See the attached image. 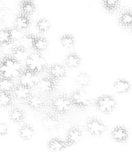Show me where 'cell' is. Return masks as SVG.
Instances as JSON below:
<instances>
[{"mask_svg": "<svg viewBox=\"0 0 132 152\" xmlns=\"http://www.w3.org/2000/svg\"><path fill=\"white\" fill-rule=\"evenodd\" d=\"M49 106L53 112L59 116L68 115L74 108L70 96L65 94H60L52 98Z\"/></svg>", "mask_w": 132, "mask_h": 152, "instance_id": "obj_1", "label": "cell"}, {"mask_svg": "<svg viewBox=\"0 0 132 152\" xmlns=\"http://www.w3.org/2000/svg\"><path fill=\"white\" fill-rule=\"evenodd\" d=\"M24 62H25V68L31 70L36 74H40L47 70L48 67L47 61L42 56V53L36 51L29 53L25 58Z\"/></svg>", "mask_w": 132, "mask_h": 152, "instance_id": "obj_2", "label": "cell"}, {"mask_svg": "<svg viewBox=\"0 0 132 152\" xmlns=\"http://www.w3.org/2000/svg\"><path fill=\"white\" fill-rule=\"evenodd\" d=\"M117 102L111 95L104 94L96 98L94 106L96 109L104 114H110L117 108Z\"/></svg>", "mask_w": 132, "mask_h": 152, "instance_id": "obj_3", "label": "cell"}, {"mask_svg": "<svg viewBox=\"0 0 132 152\" xmlns=\"http://www.w3.org/2000/svg\"><path fill=\"white\" fill-rule=\"evenodd\" d=\"M71 102L74 108L80 111L87 109L90 104V99L88 94L83 90V88L77 89L72 92L70 95Z\"/></svg>", "mask_w": 132, "mask_h": 152, "instance_id": "obj_4", "label": "cell"}, {"mask_svg": "<svg viewBox=\"0 0 132 152\" xmlns=\"http://www.w3.org/2000/svg\"><path fill=\"white\" fill-rule=\"evenodd\" d=\"M85 128L88 133L93 137H99L104 134L108 129V127L102 120L93 117L86 121Z\"/></svg>", "mask_w": 132, "mask_h": 152, "instance_id": "obj_5", "label": "cell"}, {"mask_svg": "<svg viewBox=\"0 0 132 152\" xmlns=\"http://www.w3.org/2000/svg\"><path fill=\"white\" fill-rule=\"evenodd\" d=\"M36 73L33 72L31 70L24 68L22 71L19 72V76H18V83L23 86H27L31 89L36 87L37 83H38V78Z\"/></svg>", "mask_w": 132, "mask_h": 152, "instance_id": "obj_6", "label": "cell"}, {"mask_svg": "<svg viewBox=\"0 0 132 152\" xmlns=\"http://www.w3.org/2000/svg\"><path fill=\"white\" fill-rule=\"evenodd\" d=\"M57 86V81L49 76L42 77L38 80L36 88L42 94L50 95L55 91Z\"/></svg>", "mask_w": 132, "mask_h": 152, "instance_id": "obj_7", "label": "cell"}, {"mask_svg": "<svg viewBox=\"0 0 132 152\" xmlns=\"http://www.w3.org/2000/svg\"><path fill=\"white\" fill-rule=\"evenodd\" d=\"M59 116L54 112L46 113L43 115L41 120L42 125L45 130L53 132L56 130L60 125Z\"/></svg>", "mask_w": 132, "mask_h": 152, "instance_id": "obj_8", "label": "cell"}, {"mask_svg": "<svg viewBox=\"0 0 132 152\" xmlns=\"http://www.w3.org/2000/svg\"><path fill=\"white\" fill-rule=\"evenodd\" d=\"M83 137L82 131L79 126H73L67 131L65 140L70 146L77 145Z\"/></svg>", "mask_w": 132, "mask_h": 152, "instance_id": "obj_9", "label": "cell"}, {"mask_svg": "<svg viewBox=\"0 0 132 152\" xmlns=\"http://www.w3.org/2000/svg\"><path fill=\"white\" fill-rule=\"evenodd\" d=\"M11 93L14 99L20 102H25L32 95V89L18 83L15 85L14 88Z\"/></svg>", "mask_w": 132, "mask_h": 152, "instance_id": "obj_10", "label": "cell"}, {"mask_svg": "<svg viewBox=\"0 0 132 152\" xmlns=\"http://www.w3.org/2000/svg\"><path fill=\"white\" fill-rule=\"evenodd\" d=\"M47 75L56 81L62 80L66 77L67 68L65 65L55 63L50 65L47 68Z\"/></svg>", "mask_w": 132, "mask_h": 152, "instance_id": "obj_11", "label": "cell"}, {"mask_svg": "<svg viewBox=\"0 0 132 152\" xmlns=\"http://www.w3.org/2000/svg\"><path fill=\"white\" fill-rule=\"evenodd\" d=\"M25 104L28 108L34 111H42L47 106V102L45 99L39 94H33L29 97V99L25 102Z\"/></svg>", "mask_w": 132, "mask_h": 152, "instance_id": "obj_12", "label": "cell"}, {"mask_svg": "<svg viewBox=\"0 0 132 152\" xmlns=\"http://www.w3.org/2000/svg\"><path fill=\"white\" fill-rule=\"evenodd\" d=\"M111 137L115 142L125 143L129 139V132L125 126H117L111 131Z\"/></svg>", "mask_w": 132, "mask_h": 152, "instance_id": "obj_13", "label": "cell"}, {"mask_svg": "<svg viewBox=\"0 0 132 152\" xmlns=\"http://www.w3.org/2000/svg\"><path fill=\"white\" fill-rule=\"evenodd\" d=\"M31 20L29 16L25 13H19L16 15L14 19V28L18 31H24L31 26Z\"/></svg>", "mask_w": 132, "mask_h": 152, "instance_id": "obj_14", "label": "cell"}, {"mask_svg": "<svg viewBox=\"0 0 132 152\" xmlns=\"http://www.w3.org/2000/svg\"><path fill=\"white\" fill-rule=\"evenodd\" d=\"M118 24L120 27L125 29H132V10L123 9L119 14Z\"/></svg>", "mask_w": 132, "mask_h": 152, "instance_id": "obj_15", "label": "cell"}, {"mask_svg": "<svg viewBox=\"0 0 132 152\" xmlns=\"http://www.w3.org/2000/svg\"><path fill=\"white\" fill-rule=\"evenodd\" d=\"M48 47V41L47 39L43 36L34 35L32 34V39H31V48L35 51L42 52L44 51Z\"/></svg>", "mask_w": 132, "mask_h": 152, "instance_id": "obj_16", "label": "cell"}, {"mask_svg": "<svg viewBox=\"0 0 132 152\" xmlns=\"http://www.w3.org/2000/svg\"><path fill=\"white\" fill-rule=\"evenodd\" d=\"M70 147L65 140H62L59 137H52L47 141V149L52 151H60Z\"/></svg>", "mask_w": 132, "mask_h": 152, "instance_id": "obj_17", "label": "cell"}, {"mask_svg": "<svg viewBox=\"0 0 132 152\" xmlns=\"http://www.w3.org/2000/svg\"><path fill=\"white\" fill-rule=\"evenodd\" d=\"M8 117L11 122L17 124L23 123L26 119V114L22 108L19 107H13L8 113Z\"/></svg>", "mask_w": 132, "mask_h": 152, "instance_id": "obj_18", "label": "cell"}, {"mask_svg": "<svg viewBox=\"0 0 132 152\" xmlns=\"http://www.w3.org/2000/svg\"><path fill=\"white\" fill-rule=\"evenodd\" d=\"M19 135L22 140L28 141L35 135V129L31 124L23 123L19 129Z\"/></svg>", "mask_w": 132, "mask_h": 152, "instance_id": "obj_19", "label": "cell"}, {"mask_svg": "<svg viewBox=\"0 0 132 152\" xmlns=\"http://www.w3.org/2000/svg\"><path fill=\"white\" fill-rule=\"evenodd\" d=\"M13 29L2 28L0 29V46H7L14 42Z\"/></svg>", "mask_w": 132, "mask_h": 152, "instance_id": "obj_20", "label": "cell"}, {"mask_svg": "<svg viewBox=\"0 0 132 152\" xmlns=\"http://www.w3.org/2000/svg\"><path fill=\"white\" fill-rule=\"evenodd\" d=\"M19 10L21 13L31 16L35 13L36 6L34 0H21L19 4Z\"/></svg>", "mask_w": 132, "mask_h": 152, "instance_id": "obj_21", "label": "cell"}, {"mask_svg": "<svg viewBox=\"0 0 132 152\" xmlns=\"http://www.w3.org/2000/svg\"><path fill=\"white\" fill-rule=\"evenodd\" d=\"M114 90L119 94H125L131 91V85L125 79H118L114 83Z\"/></svg>", "mask_w": 132, "mask_h": 152, "instance_id": "obj_22", "label": "cell"}, {"mask_svg": "<svg viewBox=\"0 0 132 152\" xmlns=\"http://www.w3.org/2000/svg\"><path fill=\"white\" fill-rule=\"evenodd\" d=\"M82 63L81 56L77 53L71 52L68 53L65 59V65L68 68H77Z\"/></svg>", "mask_w": 132, "mask_h": 152, "instance_id": "obj_23", "label": "cell"}, {"mask_svg": "<svg viewBox=\"0 0 132 152\" xmlns=\"http://www.w3.org/2000/svg\"><path fill=\"white\" fill-rule=\"evenodd\" d=\"M11 55L13 59L19 62L25 61V58L28 56V50L24 45H18L13 47L11 50Z\"/></svg>", "mask_w": 132, "mask_h": 152, "instance_id": "obj_24", "label": "cell"}, {"mask_svg": "<svg viewBox=\"0 0 132 152\" xmlns=\"http://www.w3.org/2000/svg\"><path fill=\"white\" fill-rule=\"evenodd\" d=\"M101 4L105 11L113 13L120 9V0H102Z\"/></svg>", "mask_w": 132, "mask_h": 152, "instance_id": "obj_25", "label": "cell"}, {"mask_svg": "<svg viewBox=\"0 0 132 152\" xmlns=\"http://www.w3.org/2000/svg\"><path fill=\"white\" fill-rule=\"evenodd\" d=\"M15 85L16 83L13 81V78L0 76V91L11 93L14 88Z\"/></svg>", "mask_w": 132, "mask_h": 152, "instance_id": "obj_26", "label": "cell"}, {"mask_svg": "<svg viewBox=\"0 0 132 152\" xmlns=\"http://www.w3.org/2000/svg\"><path fill=\"white\" fill-rule=\"evenodd\" d=\"M90 77L85 72H81L77 74L75 78V85L80 88H85L90 85Z\"/></svg>", "mask_w": 132, "mask_h": 152, "instance_id": "obj_27", "label": "cell"}, {"mask_svg": "<svg viewBox=\"0 0 132 152\" xmlns=\"http://www.w3.org/2000/svg\"><path fill=\"white\" fill-rule=\"evenodd\" d=\"M13 99L12 93L0 91V108H6L10 107L13 104Z\"/></svg>", "mask_w": 132, "mask_h": 152, "instance_id": "obj_28", "label": "cell"}, {"mask_svg": "<svg viewBox=\"0 0 132 152\" xmlns=\"http://www.w3.org/2000/svg\"><path fill=\"white\" fill-rule=\"evenodd\" d=\"M59 42L64 48L71 49L75 45L76 39L74 36L71 34H65L61 36Z\"/></svg>", "mask_w": 132, "mask_h": 152, "instance_id": "obj_29", "label": "cell"}, {"mask_svg": "<svg viewBox=\"0 0 132 152\" xmlns=\"http://www.w3.org/2000/svg\"><path fill=\"white\" fill-rule=\"evenodd\" d=\"M36 28L39 34H46L51 28L50 22L46 18H40L36 22Z\"/></svg>", "mask_w": 132, "mask_h": 152, "instance_id": "obj_30", "label": "cell"}, {"mask_svg": "<svg viewBox=\"0 0 132 152\" xmlns=\"http://www.w3.org/2000/svg\"><path fill=\"white\" fill-rule=\"evenodd\" d=\"M8 134V126L4 122H0V137H4Z\"/></svg>", "mask_w": 132, "mask_h": 152, "instance_id": "obj_31", "label": "cell"}, {"mask_svg": "<svg viewBox=\"0 0 132 152\" xmlns=\"http://www.w3.org/2000/svg\"><path fill=\"white\" fill-rule=\"evenodd\" d=\"M7 16V10L4 7H0V24L5 21Z\"/></svg>", "mask_w": 132, "mask_h": 152, "instance_id": "obj_32", "label": "cell"}]
</instances>
